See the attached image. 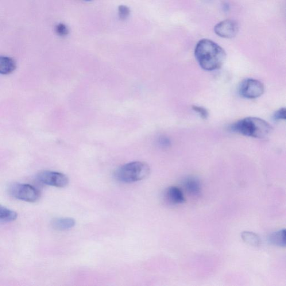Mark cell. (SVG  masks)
Masks as SVG:
<instances>
[{"label":"cell","mask_w":286,"mask_h":286,"mask_svg":"<svg viewBox=\"0 0 286 286\" xmlns=\"http://www.w3.org/2000/svg\"><path fill=\"white\" fill-rule=\"evenodd\" d=\"M286 230L282 229L272 233L269 236L270 244L280 247L286 246Z\"/></svg>","instance_id":"7c38bea8"},{"label":"cell","mask_w":286,"mask_h":286,"mask_svg":"<svg viewBox=\"0 0 286 286\" xmlns=\"http://www.w3.org/2000/svg\"><path fill=\"white\" fill-rule=\"evenodd\" d=\"M56 32L58 36L64 37L68 36L69 33V30L66 25L60 23L56 27Z\"/></svg>","instance_id":"2e32d148"},{"label":"cell","mask_w":286,"mask_h":286,"mask_svg":"<svg viewBox=\"0 0 286 286\" xmlns=\"http://www.w3.org/2000/svg\"><path fill=\"white\" fill-rule=\"evenodd\" d=\"M85 1H92V0H85Z\"/></svg>","instance_id":"ffe728a7"},{"label":"cell","mask_w":286,"mask_h":286,"mask_svg":"<svg viewBox=\"0 0 286 286\" xmlns=\"http://www.w3.org/2000/svg\"><path fill=\"white\" fill-rule=\"evenodd\" d=\"M160 142L162 145H168L169 142L165 138H162Z\"/></svg>","instance_id":"d6986e66"},{"label":"cell","mask_w":286,"mask_h":286,"mask_svg":"<svg viewBox=\"0 0 286 286\" xmlns=\"http://www.w3.org/2000/svg\"><path fill=\"white\" fill-rule=\"evenodd\" d=\"M274 119L276 121H283L286 119V109L281 108L274 113L273 116Z\"/></svg>","instance_id":"ac0fdd59"},{"label":"cell","mask_w":286,"mask_h":286,"mask_svg":"<svg viewBox=\"0 0 286 286\" xmlns=\"http://www.w3.org/2000/svg\"><path fill=\"white\" fill-rule=\"evenodd\" d=\"M183 186L189 195L199 196L202 194V185L198 179L195 177H188L183 181Z\"/></svg>","instance_id":"9c48e42d"},{"label":"cell","mask_w":286,"mask_h":286,"mask_svg":"<svg viewBox=\"0 0 286 286\" xmlns=\"http://www.w3.org/2000/svg\"><path fill=\"white\" fill-rule=\"evenodd\" d=\"M265 92V86L261 81L248 79L243 81L239 87V93L242 97L254 99L260 97Z\"/></svg>","instance_id":"5b68a950"},{"label":"cell","mask_w":286,"mask_h":286,"mask_svg":"<svg viewBox=\"0 0 286 286\" xmlns=\"http://www.w3.org/2000/svg\"><path fill=\"white\" fill-rule=\"evenodd\" d=\"M215 33L220 37L230 39L237 36L239 31L238 23L233 20L220 22L214 28Z\"/></svg>","instance_id":"52a82bcc"},{"label":"cell","mask_w":286,"mask_h":286,"mask_svg":"<svg viewBox=\"0 0 286 286\" xmlns=\"http://www.w3.org/2000/svg\"><path fill=\"white\" fill-rule=\"evenodd\" d=\"M241 236L243 241L248 245L255 247H258L261 245V238L253 232L243 231Z\"/></svg>","instance_id":"4fadbf2b"},{"label":"cell","mask_w":286,"mask_h":286,"mask_svg":"<svg viewBox=\"0 0 286 286\" xmlns=\"http://www.w3.org/2000/svg\"><path fill=\"white\" fill-rule=\"evenodd\" d=\"M192 109L204 119H207L209 115L208 111L202 106L194 105L192 106Z\"/></svg>","instance_id":"e0dca14e"},{"label":"cell","mask_w":286,"mask_h":286,"mask_svg":"<svg viewBox=\"0 0 286 286\" xmlns=\"http://www.w3.org/2000/svg\"><path fill=\"white\" fill-rule=\"evenodd\" d=\"M272 126L261 118L248 117L240 120L230 126L233 132L254 138H264L271 133Z\"/></svg>","instance_id":"7a4b0ae2"},{"label":"cell","mask_w":286,"mask_h":286,"mask_svg":"<svg viewBox=\"0 0 286 286\" xmlns=\"http://www.w3.org/2000/svg\"><path fill=\"white\" fill-rule=\"evenodd\" d=\"M150 168L143 162H133L119 167L115 173V179L123 183H133L146 179L150 175Z\"/></svg>","instance_id":"3957f363"},{"label":"cell","mask_w":286,"mask_h":286,"mask_svg":"<svg viewBox=\"0 0 286 286\" xmlns=\"http://www.w3.org/2000/svg\"><path fill=\"white\" fill-rule=\"evenodd\" d=\"M17 68L16 63L11 58L0 57V74L9 75L13 72Z\"/></svg>","instance_id":"8fae6325"},{"label":"cell","mask_w":286,"mask_h":286,"mask_svg":"<svg viewBox=\"0 0 286 286\" xmlns=\"http://www.w3.org/2000/svg\"><path fill=\"white\" fill-rule=\"evenodd\" d=\"M38 179L42 184L59 188L66 187L69 183L68 177L64 174L58 172H41L38 175Z\"/></svg>","instance_id":"8992f818"},{"label":"cell","mask_w":286,"mask_h":286,"mask_svg":"<svg viewBox=\"0 0 286 286\" xmlns=\"http://www.w3.org/2000/svg\"><path fill=\"white\" fill-rule=\"evenodd\" d=\"M17 216L16 212L0 204V220L5 222H13L16 220Z\"/></svg>","instance_id":"5bb4252c"},{"label":"cell","mask_w":286,"mask_h":286,"mask_svg":"<svg viewBox=\"0 0 286 286\" xmlns=\"http://www.w3.org/2000/svg\"><path fill=\"white\" fill-rule=\"evenodd\" d=\"M10 193L14 198L28 203H35L41 198L40 191L28 184H14L10 188Z\"/></svg>","instance_id":"277c9868"},{"label":"cell","mask_w":286,"mask_h":286,"mask_svg":"<svg viewBox=\"0 0 286 286\" xmlns=\"http://www.w3.org/2000/svg\"><path fill=\"white\" fill-rule=\"evenodd\" d=\"M164 198L169 204H179L185 202V198L183 191L176 186H171L166 189Z\"/></svg>","instance_id":"ba28073f"},{"label":"cell","mask_w":286,"mask_h":286,"mask_svg":"<svg viewBox=\"0 0 286 286\" xmlns=\"http://www.w3.org/2000/svg\"><path fill=\"white\" fill-rule=\"evenodd\" d=\"M76 225V221L70 218H61L54 219L52 225L54 229L60 231L69 230Z\"/></svg>","instance_id":"30bf717a"},{"label":"cell","mask_w":286,"mask_h":286,"mask_svg":"<svg viewBox=\"0 0 286 286\" xmlns=\"http://www.w3.org/2000/svg\"><path fill=\"white\" fill-rule=\"evenodd\" d=\"M195 56L200 67L208 71L221 68L226 57L222 46L207 39L200 40L196 44Z\"/></svg>","instance_id":"6da1fadb"},{"label":"cell","mask_w":286,"mask_h":286,"mask_svg":"<svg viewBox=\"0 0 286 286\" xmlns=\"http://www.w3.org/2000/svg\"><path fill=\"white\" fill-rule=\"evenodd\" d=\"M118 14L120 19L122 20H125L129 18L130 14V10L129 7L125 5H120L118 7Z\"/></svg>","instance_id":"9a60e30c"}]
</instances>
